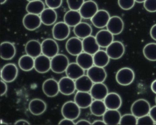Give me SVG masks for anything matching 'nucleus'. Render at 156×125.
I'll return each instance as SVG.
<instances>
[{"mask_svg":"<svg viewBox=\"0 0 156 125\" xmlns=\"http://www.w3.org/2000/svg\"><path fill=\"white\" fill-rule=\"evenodd\" d=\"M29 109L30 113L34 116L43 114L47 109L46 103L41 98H34L30 101Z\"/></svg>","mask_w":156,"mask_h":125,"instance_id":"nucleus-22","label":"nucleus"},{"mask_svg":"<svg viewBox=\"0 0 156 125\" xmlns=\"http://www.w3.org/2000/svg\"><path fill=\"white\" fill-rule=\"evenodd\" d=\"M93 125H106L104 120H96L93 122Z\"/></svg>","mask_w":156,"mask_h":125,"instance_id":"nucleus-51","label":"nucleus"},{"mask_svg":"<svg viewBox=\"0 0 156 125\" xmlns=\"http://www.w3.org/2000/svg\"><path fill=\"white\" fill-rule=\"evenodd\" d=\"M42 90L47 97H54L60 92L59 83L53 78L46 79L43 84Z\"/></svg>","mask_w":156,"mask_h":125,"instance_id":"nucleus-15","label":"nucleus"},{"mask_svg":"<svg viewBox=\"0 0 156 125\" xmlns=\"http://www.w3.org/2000/svg\"><path fill=\"white\" fill-rule=\"evenodd\" d=\"M93 58L94 65L102 67L106 66L110 59L106 51L100 50L93 55Z\"/></svg>","mask_w":156,"mask_h":125,"instance_id":"nucleus-33","label":"nucleus"},{"mask_svg":"<svg viewBox=\"0 0 156 125\" xmlns=\"http://www.w3.org/2000/svg\"><path fill=\"white\" fill-rule=\"evenodd\" d=\"M106 52L110 59L118 60L124 55L125 52V46L119 41H114L107 47Z\"/></svg>","mask_w":156,"mask_h":125,"instance_id":"nucleus-6","label":"nucleus"},{"mask_svg":"<svg viewBox=\"0 0 156 125\" xmlns=\"http://www.w3.org/2000/svg\"><path fill=\"white\" fill-rule=\"evenodd\" d=\"M137 118L133 114H126L121 116L119 125H137Z\"/></svg>","mask_w":156,"mask_h":125,"instance_id":"nucleus-38","label":"nucleus"},{"mask_svg":"<svg viewBox=\"0 0 156 125\" xmlns=\"http://www.w3.org/2000/svg\"><path fill=\"white\" fill-rule=\"evenodd\" d=\"M154 125H156V123H155V124Z\"/></svg>","mask_w":156,"mask_h":125,"instance_id":"nucleus-56","label":"nucleus"},{"mask_svg":"<svg viewBox=\"0 0 156 125\" xmlns=\"http://www.w3.org/2000/svg\"><path fill=\"white\" fill-rule=\"evenodd\" d=\"M110 18L108 12L105 10H98L91 19V21L95 27L98 29H102L106 27Z\"/></svg>","mask_w":156,"mask_h":125,"instance_id":"nucleus-12","label":"nucleus"},{"mask_svg":"<svg viewBox=\"0 0 156 125\" xmlns=\"http://www.w3.org/2000/svg\"><path fill=\"white\" fill-rule=\"evenodd\" d=\"M61 112L64 117L74 120L80 116L81 108L74 101H67L62 106Z\"/></svg>","mask_w":156,"mask_h":125,"instance_id":"nucleus-2","label":"nucleus"},{"mask_svg":"<svg viewBox=\"0 0 156 125\" xmlns=\"http://www.w3.org/2000/svg\"><path fill=\"white\" fill-rule=\"evenodd\" d=\"M92 27L88 23L81 22L74 27L73 32L76 36L80 39H84L91 35Z\"/></svg>","mask_w":156,"mask_h":125,"instance_id":"nucleus-28","label":"nucleus"},{"mask_svg":"<svg viewBox=\"0 0 156 125\" xmlns=\"http://www.w3.org/2000/svg\"><path fill=\"white\" fill-rule=\"evenodd\" d=\"M93 98L89 92L78 91L74 97V101L81 109L89 107L93 101Z\"/></svg>","mask_w":156,"mask_h":125,"instance_id":"nucleus-18","label":"nucleus"},{"mask_svg":"<svg viewBox=\"0 0 156 125\" xmlns=\"http://www.w3.org/2000/svg\"><path fill=\"white\" fill-rule=\"evenodd\" d=\"M45 9L44 3L41 0L30 2L26 6V11L29 13L40 15Z\"/></svg>","mask_w":156,"mask_h":125,"instance_id":"nucleus-36","label":"nucleus"},{"mask_svg":"<svg viewBox=\"0 0 156 125\" xmlns=\"http://www.w3.org/2000/svg\"><path fill=\"white\" fill-rule=\"evenodd\" d=\"M1 96H2L6 94L8 91V85H7V83L2 79L1 81Z\"/></svg>","mask_w":156,"mask_h":125,"instance_id":"nucleus-44","label":"nucleus"},{"mask_svg":"<svg viewBox=\"0 0 156 125\" xmlns=\"http://www.w3.org/2000/svg\"><path fill=\"white\" fill-rule=\"evenodd\" d=\"M27 1H28V2H30L34 1H36V0H27Z\"/></svg>","mask_w":156,"mask_h":125,"instance_id":"nucleus-54","label":"nucleus"},{"mask_svg":"<svg viewBox=\"0 0 156 125\" xmlns=\"http://www.w3.org/2000/svg\"><path fill=\"white\" fill-rule=\"evenodd\" d=\"M66 49L67 52L73 56H77L83 52V41L77 37L70 38L66 42Z\"/></svg>","mask_w":156,"mask_h":125,"instance_id":"nucleus-10","label":"nucleus"},{"mask_svg":"<svg viewBox=\"0 0 156 125\" xmlns=\"http://www.w3.org/2000/svg\"><path fill=\"white\" fill-rule=\"evenodd\" d=\"M82 17L78 11L70 10L65 14L64 22L69 27H74L81 22Z\"/></svg>","mask_w":156,"mask_h":125,"instance_id":"nucleus-29","label":"nucleus"},{"mask_svg":"<svg viewBox=\"0 0 156 125\" xmlns=\"http://www.w3.org/2000/svg\"><path fill=\"white\" fill-rule=\"evenodd\" d=\"M42 23L46 26H51L56 22L57 15L56 12L51 8L45 9L40 14Z\"/></svg>","mask_w":156,"mask_h":125,"instance_id":"nucleus-27","label":"nucleus"},{"mask_svg":"<svg viewBox=\"0 0 156 125\" xmlns=\"http://www.w3.org/2000/svg\"><path fill=\"white\" fill-rule=\"evenodd\" d=\"M155 122L149 114L138 118L137 125H154Z\"/></svg>","mask_w":156,"mask_h":125,"instance_id":"nucleus-41","label":"nucleus"},{"mask_svg":"<svg viewBox=\"0 0 156 125\" xmlns=\"http://www.w3.org/2000/svg\"><path fill=\"white\" fill-rule=\"evenodd\" d=\"M121 116L118 109H107L103 116L106 125H119Z\"/></svg>","mask_w":156,"mask_h":125,"instance_id":"nucleus-26","label":"nucleus"},{"mask_svg":"<svg viewBox=\"0 0 156 125\" xmlns=\"http://www.w3.org/2000/svg\"><path fill=\"white\" fill-rule=\"evenodd\" d=\"M41 46L42 54L49 58H53L59 53V45L53 39L49 38L44 40L42 42Z\"/></svg>","mask_w":156,"mask_h":125,"instance_id":"nucleus-7","label":"nucleus"},{"mask_svg":"<svg viewBox=\"0 0 156 125\" xmlns=\"http://www.w3.org/2000/svg\"><path fill=\"white\" fill-rule=\"evenodd\" d=\"M155 102H156V98H155Z\"/></svg>","mask_w":156,"mask_h":125,"instance_id":"nucleus-55","label":"nucleus"},{"mask_svg":"<svg viewBox=\"0 0 156 125\" xmlns=\"http://www.w3.org/2000/svg\"><path fill=\"white\" fill-rule=\"evenodd\" d=\"M94 84L87 75H83L75 81L76 90L78 91L89 92Z\"/></svg>","mask_w":156,"mask_h":125,"instance_id":"nucleus-30","label":"nucleus"},{"mask_svg":"<svg viewBox=\"0 0 156 125\" xmlns=\"http://www.w3.org/2000/svg\"><path fill=\"white\" fill-rule=\"evenodd\" d=\"M83 51L94 55L100 50V46L97 42L95 37L90 35L83 40Z\"/></svg>","mask_w":156,"mask_h":125,"instance_id":"nucleus-23","label":"nucleus"},{"mask_svg":"<svg viewBox=\"0 0 156 125\" xmlns=\"http://www.w3.org/2000/svg\"><path fill=\"white\" fill-rule=\"evenodd\" d=\"M7 0H1V3L2 5L4 4L7 2Z\"/></svg>","mask_w":156,"mask_h":125,"instance_id":"nucleus-53","label":"nucleus"},{"mask_svg":"<svg viewBox=\"0 0 156 125\" xmlns=\"http://www.w3.org/2000/svg\"><path fill=\"white\" fill-rule=\"evenodd\" d=\"M59 125H76V123L74 122L73 120L64 118L59 122Z\"/></svg>","mask_w":156,"mask_h":125,"instance_id":"nucleus-45","label":"nucleus"},{"mask_svg":"<svg viewBox=\"0 0 156 125\" xmlns=\"http://www.w3.org/2000/svg\"><path fill=\"white\" fill-rule=\"evenodd\" d=\"M16 53V47L9 41H4L1 44V57L4 60H12Z\"/></svg>","mask_w":156,"mask_h":125,"instance_id":"nucleus-24","label":"nucleus"},{"mask_svg":"<svg viewBox=\"0 0 156 125\" xmlns=\"http://www.w3.org/2000/svg\"><path fill=\"white\" fill-rule=\"evenodd\" d=\"M95 38L98 45L102 48H107L114 41V35L107 30L99 31Z\"/></svg>","mask_w":156,"mask_h":125,"instance_id":"nucleus-21","label":"nucleus"},{"mask_svg":"<svg viewBox=\"0 0 156 125\" xmlns=\"http://www.w3.org/2000/svg\"><path fill=\"white\" fill-rule=\"evenodd\" d=\"M107 109H119L122 105L121 97L115 92L108 93L104 100Z\"/></svg>","mask_w":156,"mask_h":125,"instance_id":"nucleus-19","label":"nucleus"},{"mask_svg":"<svg viewBox=\"0 0 156 125\" xmlns=\"http://www.w3.org/2000/svg\"><path fill=\"white\" fill-rule=\"evenodd\" d=\"M69 64L66 55L58 54L51 59V70L55 73H62L66 72Z\"/></svg>","mask_w":156,"mask_h":125,"instance_id":"nucleus-1","label":"nucleus"},{"mask_svg":"<svg viewBox=\"0 0 156 125\" xmlns=\"http://www.w3.org/2000/svg\"><path fill=\"white\" fill-rule=\"evenodd\" d=\"M151 91L156 94V79L152 82L151 86Z\"/></svg>","mask_w":156,"mask_h":125,"instance_id":"nucleus-50","label":"nucleus"},{"mask_svg":"<svg viewBox=\"0 0 156 125\" xmlns=\"http://www.w3.org/2000/svg\"><path fill=\"white\" fill-rule=\"evenodd\" d=\"M150 104L148 101L143 98L136 100L131 105V112L137 118L148 115L150 111Z\"/></svg>","mask_w":156,"mask_h":125,"instance_id":"nucleus-3","label":"nucleus"},{"mask_svg":"<svg viewBox=\"0 0 156 125\" xmlns=\"http://www.w3.org/2000/svg\"><path fill=\"white\" fill-rule=\"evenodd\" d=\"M25 51L26 54L36 58L42 53L41 43L37 40H30L25 45Z\"/></svg>","mask_w":156,"mask_h":125,"instance_id":"nucleus-25","label":"nucleus"},{"mask_svg":"<svg viewBox=\"0 0 156 125\" xmlns=\"http://www.w3.org/2000/svg\"><path fill=\"white\" fill-rule=\"evenodd\" d=\"M19 70L17 66L13 63H8L4 65L1 70V78L6 83H11L18 77Z\"/></svg>","mask_w":156,"mask_h":125,"instance_id":"nucleus-5","label":"nucleus"},{"mask_svg":"<svg viewBox=\"0 0 156 125\" xmlns=\"http://www.w3.org/2000/svg\"><path fill=\"white\" fill-rule=\"evenodd\" d=\"M91 124L92 123H90L88 120L84 119L80 120L76 123V125H91Z\"/></svg>","mask_w":156,"mask_h":125,"instance_id":"nucleus-49","label":"nucleus"},{"mask_svg":"<svg viewBox=\"0 0 156 125\" xmlns=\"http://www.w3.org/2000/svg\"><path fill=\"white\" fill-rule=\"evenodd\" d=\"M97 4L92 0L85 2L79 11L83 19H91L98 11Z\"/></svg>","mask_w":156,"mask_h":125,"instance_id":"nucleus-11","label":"nucleus"},{"mask_svg":"<svg viewBox=\"0 0 156 125\" xmlns=\"http://www.w3.org/2000/svg\"><path fill=\"white\" fill-rule=\"evenodd\" d=\"M144 7L148 12H156V0H146L144 2Z\"/></svg>","mask_w":156,"mask_h":125,"instance_id":"nucleus-42","label":"nucleus"},{"mask_svg":"<svg viewBox=\"0 0 156 125\" xmlns=\"http://www.w3.org/2000/svg\"><path fill=\"white\" fill-rule=\"evenodd\" d=\"M66 76L74 80L84 75L85 70L76 62L70 63L66 71Z\"/></svg>","mask_w":156,"mask_h":125,"instance_id":"nucleus-32","label":"nucleus"},{"mask_svg":"<svg viewBox=\"0 0 156 125\" xmlns=\"http://www.w3.org/2000/svg\"><path fill=\"white\" fill-rule=\"evenodd\" d=\"M106 27L107 30L113 35H118L121 34L124 30V22L119 16H112L110 17Z\"/></svg>","mask_w":156,"mask_h":125,"instance_id":"nucleus-17","label":"nucleus"},{"mask_svg":"<svg viewBox=\"0 0 156 125\" xmlns=\"http://www.w3.org/2000/svg\"><path fill=\"white\" fill-rule=\"evenodd\" d=\"M143 53L147 60L151 62H156V43H150L146 45L143 48Z\"/></svg>","mask_w":156,"mask_h":125,"instance_id":"nucleus-37","label":"nucleus"},{"mask_svg":"<svg viewBox=\"0 0 156 125\" xmlns=\"http://www.w3.org/2000/svg\"><path fill=\"white\" fill-rule=\"evenodd\" d=\"M89 107L92 114L96 116H103L107 110L105 102L102 100L95 99Z\"/></svg>","mask_w":156,"mask_h":125,"instance_id":"nucleus-34","label":"nucleus"},{"mask_svg":"<svg viewBox=\"0 0 156 125\" xmlns=\"http://www.w3.org/2000/svg\"><path fill=\"white\" fill-rule=\"evenodd\" d=\"M90 93L94 99L103 100L108 94V88L103 83H95Z\"/></svg>","mask_w":156,"mask_h":125,"instance_id":"nucleus-20","label":"nucleus"},{"mask_svg":"<svg viewBox=\"0 0 156 125\" xmlns=\"http://www.w3.org/2000/svg\"><path fill=\"white\" fill-rule=\"evenodd\" d=\"M15 125H30V123L27 120L24 119H20L16 121L14 123Z\"/></svg>","mask_w":156,"mask_h":125,"instance_id":"nucleus-48","label":"nucleus"},{"mask_svg":"<svg viewBox=\"0 0 156 125\" xmlns=\"http://www.w3.org/2000/svg\"><path fill=\"white\" fill-rule=\"evenodd\" d=\"M76 62L84 70H88L94 65L93 55L83 52L77 55Z\"/></svg>","mask_w":156,"mask_h":125,"instance_id":"nucleus-31","label":"nucleus"},{"mask_svg":"<svg viewBox=\"0 0 156 125\" xmlns=\"http://www.w3.org/2000/svg\"><path fill=\"white\" fill-rule=\"evenodd\" d=\"M18 64L19 67L22 70L29 72L34 68V59L28 55H25L20 58Z\"/></svg>","mask_w":156,"mask_h":125,"instance_id":"nucleus-35","label":"nucleus"},{"mask_svg":"<svg viewBox=\"0 0 156 125\" xmlns=\"http://www.w3.org/2000/svg\"><path fill=\"white\" fill-rule=\"evenodd\" d=\"M58 83L60 93L65 95H70L76 90L75 81L67 76L62 77Z\"/></svg>","mask_w":156,"mask_h":125,"instance_id":"nucleus-13","label":"nucleus"},{"mask_svg":"<svg viewBox=\"0 0 156 125\" xmlns=\"http://www.w3.org/2000/svg\"><path fill=\"white\" fill-rule=\"evenodd\" d=\"M151 37L154 41H156V24L151 27L150 31Z\"/></svg>","mask_w":156,"mask_h":125,"instance_id":"nucleus-47","label":"nucleus"},{"mask_svg":"<svg viewBox=\"0 0 156 125\" xmlns=\"http://www.w3.org/2000/svg\"><path fill=\"white\" fill-rule=\"evenodd\" d=\"M70 34V27L64 22H59L55 24L52 29L54 38L57 41H63Z\"/></svg>","mask_w":156,"mask_h":125,"instance_id":"nucleus-8","label":"nucleus"},{"mask_svg":"<svg viewBox=\"0 0 156 125\" xmlns=\"http://www.w3.org/2000/svg\"><path fill=\"white\" fill-rule=\"evenodd\" d=\"M146 0H135V1L136 2H138V3H144V2Z\"/></svg>","mask_w":156,"mask_h":125,"instance_id":"nucleus-52","label":"nucleus"},{"mask_svg":"<svg viewBox=\"0 0 156 125\" xmlns=\"http://www.w3.org/2000/svg\"><path fill=\"white\" fill-rule=\"evenodd\" d=\"M134 71L129 67H123L118 70L115 78L118 84L120 85L128 86L132 84L135 79Z\"/></svg>","mask_w":156,"mask_h":125,"instance_id":"nucleus-4","label":"nucleus"},{"mask_svg":"<svg viewBox=\"0 0 156 125\" xmlns=\"http://www.w3.org/2000/svg\"><path fill=\"white\" fill-rule=\"evenodd\" d=\"M87 75L94 84L104 83L107 76L106 72L104 67L94 65L87 70Z\"/></svg>","mask_w":156,"mask_h":125,"instance_id":"nucleus-9","label":"nucleus"},{"mask_svg":"<svg viewBox=\"0 0 156 125\" xmlns=\"http://www.w3.org/2000/svg\"><path fill=\"white\" fill-rule=\"evenodd\" d=\"M34 69L40 73H45L51 69V59L44 55L34 58Z\"/></svg>","mask_w":156,"mask_h":125,"instance_id":"nucleus-16","label":"nucleus"},{"mask_svg":"<svg viewBox=\"0 0 156 125\" xmlns=\"http://www.w3.org/2000/svg\"><path fill=\"white\" fill-rule=\"evenodd\" d=\"M23 23L26 30L34 31L41 26L42 22L39 15L28 13L23 17Z\"/></svg>","mask_w":156,"mask_h":125,"instance_id":"nucleus-14","label":"nucleus"},{"mask_svg":"<svg viewBox=\"0 0 156 125\" xmlns=\"http://www.w3.org/2000/svg\"><path fill=\"white\" fill-rule=\"evenodd\" d=\"M63 0H45V3L48 8L55 9L61 7Z\"/></svg>","mask_w":156,"mask_h":125,"instance_id":"nucleus-43","label":"nucleus"},{"mask_svg":"<svg viewBox=\"0 0 156 125\" xmlns=\"http://www.w3.org/2000/svg\"><path fill=\"white\" fill-rule=\"evenodd\" d=\"M135 0H118L119 6L122 9L129 10L134 7Z\"/></svg>","mask_w":156,"mask_h":125,"instance_id":"nucleus-39","label":"nucleus"},{"mask_svg":"<svg viewBox=\"0 0 156 125\" xmlns=\"http://www.w3.org/2000/svg\"><path fill=\"white\" fill-rule=\"evenodd\" d=\"M149 114L152 118L155 123H156V105L153 106L151 107Z\"/></svg>","mask_w":156,"mask_h":125,"instance_id":"nucleus-46","label":"nucleus"},{"mask_svg":"<svg viewBox=\"0 0 156 125\" xmlns=\"http://www.w3.org/2000/svg\"><path fill=\"white\" fill-rule=\"evenodd\" d=\"M68 7L70 10L79 11L82 7L84 0H66Z\"/></svg>","mask_w":156,"mask_h":125,"instance_id":"nucleus-40","label":"nucleus"}]
</instances>
